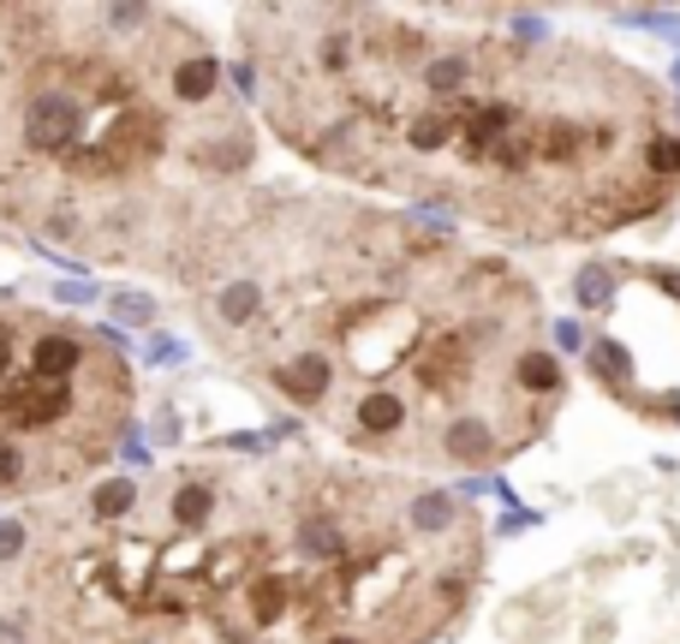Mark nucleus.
Masks as SVG:
<instances>
[{"label":"nucleus","mask_w":680,"mask_h":644,"mask_svg":"<svg viewBox=\"0 0 680 644\" xmlns=\"http://www.w3.org/2000/svg\"><path fill=\"white\" fill-rule=\"evenodd\" d=\"M180 287L245 383L364 465L496 472L567 400L543 292L431 210L240 192Z\"/></svg>","instance_id":"nucleus-3"},{"label":"nucleus","mask_w":680,"mask_h":644,"mask_svg":"<svg viewBox=\"0 0 680 644\" xmlns=\"http://www.w3.org/2000/svg\"><path fill=\"white\" fill-rule=\"evenodd\" d=\"M251 161L240 84L173 7L0 0V222L180 281Z\"/></svg>","instance_id":"nucleus-4"},{"label":"nucleus","mask_w":680,"mask_h":644,"mask_svg":"<svg viewBox=\"0 0 680 644\" xmlns=\"http://www.w3.org/2000/svg\"><path fill=\"white\" fill-rule=\"evenodd\" d=\"M138 376L114 329L0 299V502H54L108 477Z\"/></svg>","instance_id":"nucleus-5"},{"label":"nucleus","mask_w":680,"mask_h":644,"mask_svg":"<svg viewBox=\"0 0 680 644\" xmlns=\"http://www.w3.org/2000/svg\"><path fill=\"white\" fill-rule=\"evenodd\" d=\"M114 311L131 316V322H156V304L150 299H138V292H126V299H114Z\"/></svg>","instance_id":"nucleus-6"},{"label":"nucleus","mask_w":680,"mask_h":644,"mask_svg":"<svg viewBox=\"0 0 680 644\" xmlns=\"http://www.w3.org/2000/svg\"><path fill=\"white\" fill-rule=\"evenodd\" d=\"M233 31L240 96L340 185L531 245L609 239L680 192V101L550 12L280 0Z\"/></svg>","instance_id":"nucleus-1"},{"label":"nucleus","mask_w":680,"mask_h":644,"mask_svg":"<svg viewBox=\"0 0 680 644\" xmlns=\"http://www.w3.org/2000/svg\"><path fill=\"white\" fill-rule=\"evenodd\" d=\"M138 472L96 519L72 495L24 514L0 567V644H436L484 584L466 495L389 465L257 436Z\"/></svg>","instance_id":"nucleus-2"}]
</instances>
